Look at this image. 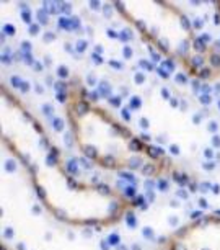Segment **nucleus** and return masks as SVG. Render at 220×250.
Here are the masks:
<instances>
[{
    "label": "nucleus",
    "mask_w": 220,
    "mask_h": 250,
    "mask_svg": "<svg viewBox=\"0 0 220 250\" xmlns=\"http://www.w3.org/2000/svg\"><path fill=\"white\" fill-rule=\"evenodd\" d=\"M170 250H220V216L202 218L178 229L168 240Z\"/></svg>",
    "instance_id": "obj_1"
},
{
    "label": "nucleus",
    "mask_w": 220,
    "mask_h": 250,
    "mask_svg": "<svg viewBox=\"0 0 220 250\" xmlns=\"http://www.w3.org/2000/svg\"><path fill=\"white\" fill-rule=\"evenodd\" d=\"M100 93L103 95V97H109V93H111V87L108 85L106 82H101V88H100Z\"/></svg>",
    "instance_id": "obj_2"
},
{
    "label": "nucleus",
    "mask_w": 220,
    "mask_h": 250,
    "mask_svg": "<svg viewBox=\"0 0 220 250\" xmlns=\"http://www.w3.org/2000/svg\"><path fill=\"white\" fill-rule=\"evenodd\" d=\"M38 18H39L41 23H44V25L47 23V15H46L44 10H39V12H38Z\"/></svg>",
    "instance_id": "obj_3"
},
{
    "label": "nucleus",
    "mask_w": 220,
    "mask_h": 250,
    "mask_svg": "<svg viewBox=\"0 0 220 250\" xmlns=\"http://www.w3.org/2000/svg\"><path fill=\"white\" fill-rule=\"evenodd\" d=\"M12 85L16 87V88H21L23 87V82H21L20 77H12Z\"/></svg>",
    "instance_id": "obj_4"
},
{
    "label": "nucleus",
    "mask_w": 220,
    "mask_h": 250,
    "mask_svg": "<svg viewBox=\"0 0 220 250\" xmlns=\"http://www.w3.org/2000/svg\"><path fill=\"white\" fill-rule=\"evenodd\" d=\"M77 111H78V114H85V113L88 111V106H86V103H80V105L77 106Z\"/></svg>",
    "instance_id": "obj_5"
},
{
    "label": "nucleus",
    "mask_w": 220,
    "mask_h": 250,
    "mask_svg": "<svg viewBox=\"0 0 220 250\" xmlns=\"http://www.w3.org/2000/svg\"><path fill=\"white\" fill-rule=\"evenodd\" d=\"M57 74H59V77H62V79H65V77H67V75H69V70H67V69H65V67H60L59 70H57Z\"/></svg>",
    "instance_id": "obj_6"
},
{
    "label": "nucleus",
    "mask_w": 220,
    "mask_h": 250,
    "mask_svg": "<svg viewBox=\"0 0 220 250\" xmlns=\"http://www.w3.org/2000/svg\"><path fill=\"white\" fill-rule=\"evenodd\" d=\"M77 49H78V51H85V49H86V43H85V41H78V43H77Z\"/></svg>",
    "instance_id": "obj_7"
},
{
    "label": "nucleus",
    "mask_w": 220,
    "mask_h": 250,
    "mask_svg": "<svg viewBox=\"0 0 220 250\" xmlns=\"http://www.w3.org/2000/svg\"><path fill=\"white\" fill-rule=\"evenodd\" d=\"M38 31H39L38 25H31V26H29V33H31V35H38Z\"/></svg>",
    "instance_id": "obj_8"
},
{
    "label": "nucleus",
    "mask_w": 220,
    "mask_h": 250,
    "mask_svg": "<svg viewBox=\"0 0 220 250\" xmlns=\"http://www.w3.org/2000/svg\"><path fill=\"white\" fill-rule=\"evenodd\" d=\"M21 18H23V21H26V23H29V21H31V13H29V12H24V13H23V16H21Z\"/></svg>",
    "instance_id": "obj_9"
},
{
    "label": "nucleus",
    "mask_w": 220,
    "mask_h": 250,
    "mask_svg": "<svg viewBox=\"0 0 220 250\" xmlns=\"http://www.w3.org/2000/svg\"><path fill=\"white\" fill-rule=\"evenodd\" d=\"M3 28H5V31L8 33V35H13V33H15V30H13V26H12V25H5Z\"/></svg>",
    "instance_id": "obj_10"
},
{
    "label": "nucleus",
    "mask_w": 220,
    "mask_h": 250,
    "mask_svg": "<svg viewBox=\"0 0 220 250\" xmlns=\"http://www.w3.org/2000/svg\"><path fill=\"white\" fill-rule=\"evenodd\" d=\"M109 64H111V65H114V69H122V64H121V62H118V61H109Z\"/></svg>",
    "instance_id": "obj_11"
},
{
    "label": "nucleus",
    "mask_w": 220,
    "mask_h": 250,
    "mask_svg": "<svg viewBox=\"0 0 220 250\" xmlns=\"http://www.w3.org/2000/svg\"><path fill=\"white\" fill-rule=\"evenodd\" d=\"M109 102H111L114 106H119V105H121V100H119V98H109Z\"/></svg>",
    "instance_id": "obj_12"
},
{
    "label": "nucleus",
    "mask_w": 220,
    "mask_h": 250,
    "mask_svg": "<svg viewBox=\"0 0 220 250\" xmlns=\"http://www.w3.org/2000/svg\"><path fill=\"white\" fill-rule=\"evenodd\" d=\"M54 126H55L57 129H62V126H64V124H62V121H60V119H57V118H55V121H54Z\"/></svg>",
    "instance_id": "obj_13"
},
{
    "label": "nucleus",
    "mask_w": 220,
    "mask_h": 250,
    "mask_svg": "<svg viewBox=\"0 0 220 250\" xmlns=\"http://www.w3.org/2000/svg\"><path fill=\"white\" fill-rule=\"evenodd\" d=\"M95 82H96V77H93L92 74H90V75H88V83H90V85H93Z\"/></svg>",
    "instance_id": "obj_14"
},
{
    "label": "nucleus",
    "mask_w": 220,
    "mask_h": 250,
    "mask_svg": "<svg viewBox=\"0 0 220 250\" xmlns=\"http://www.w3.org/2000/svg\"><path fill=\"white\" fill-rule=\"evenodd\" d=\"M44 39H47V41L54 39V33H46V35H44Z\"/></svg>",
    "instance_id": "obj_15"
},
{
    "label": "nucleus",
    "mask_w": 220,
    "mask_h": 250,
    "mask_svg": "<svg viewBox=\"0 0 220 250\" xmlns=\"http://www.w3.org/2000/svg\"><path fill=\"white\" fill-rule=\"evenodd\" d=\"M24 61H26V62H33V57H31L29 53H24Z\"/></svg>",
    "instance_id": "obj_16"
},
{
    "label": "nucleus",
    "mask_w": 220,
    "mask_h": 250,
    "mask_svg": "<svg viewBox=\"0 0 220 250\" xmlns=\"http://www.w3.org/2000/svg\"><path fill=\"white\" fill-rule=\"evenodd\" d=\"M98 93H100V92H92V95H90V97H92V100H98V98H100V95H98Z\"/></svg>",
    "instance_id": "obj_17"
},
{
    "label": "nucleus",
    "mask_w": 220,
    "mask_h": 250,
    "mask_svg": "<svg viewBox=\"0 0 220 250\" xmlns=\"http://www.w3.org/2000/svg\"><path fill=\"white\" fill-rule=\"evenodd\" d=\"M57 98H59V102H65V95H64V92H59Z\"/></svg>",
    "instance_id": "obj_18"
},
{
    "label": "nucleus",
    "mask_w": 220,
    "mask_h": 250,
    "mask_svg": "<svg viewBox=\"0 0 220 250\" xmlns=\"http://www.w3.org/2000/svg\"><path fill=\"white\" fill-rule=\"evenodd\" d=\"M28 90H29V85H28L26 82H23V87H21V92H28Z\"/></svg>",
    "instance_id": "obj_19"
},
{
    "label": "nucleus",
    "mask_w": 220,
    "mask_h": 250,
    "mask_svg": "<svg viewBox=\"0 0 220 250\" xmlns=\"http://www.w3.org/2000/svg\"><path fill=\"white\" fill-rule=\"evenodd\" d=\"M104 13L106 16H111V7H104Z\"/></svg>",
    "instance_id": "obj_20"
},
{
    "label": "nucleus",
    "mask_w": 220,
    "mask_h": 250,
    "mask_svg": "<svg viewBox=\"0 0 220 250\" xmlns=\"http://www.w3.org/2000/svg\"><path fill=\"white\" fill-rule=\"evenodd\" d=\"M92 59H93V61H96V62H101V57H100V56H95V54H93V56H92Z\"/></svg>",
    "instance_id": "obj_21"
},
{
    "label": "nucleus",
    "mask_w": 220,
    "mask_h": 250,
    "mask_svg": "<svg viewBox=\"0 0 220 250\" xmlns=\"http://www.w3.org/2000/svg\"><path fill=\"white\" fill-rule=\"evenodd\" d=\"M90 7H92V8H100V3H98V2H92V3H90Z\"/></svg>",
    "instance_id": "obj_22"
},
{
    "label": "nucleus",
    "mask_w": 220,
    "mask_h": 250,
    "mask_svg": "<svg viewBox=\"0 0 220 250\" xmlns=\"http://www.w3.org/2000/svg\"><path fill=\"white\" fill-rule=\"evenodd\" d=\"M34 65H36V67H34V69H36V70H41V69H43V67H41V64H39V62H36V64H34Z\"/></svg>",
    "instance_id": "obj_23"
},
{
    "label": "nucleus",
    "mask_w": 220,
    "mask_h": 250,
    "mask_svg": "<svg viewBox=\"0 0 220 250\" xmlns=\"http://www.w3.org/2000/svg\"><path fill=\"white\" fill-rule=\"evenodd\" d=\"M124 53H126V57H129V56H130V49H129V47H126V51H124Z\"/></svg>",
    "instance_id": "obj_24"
}]
</instances>
